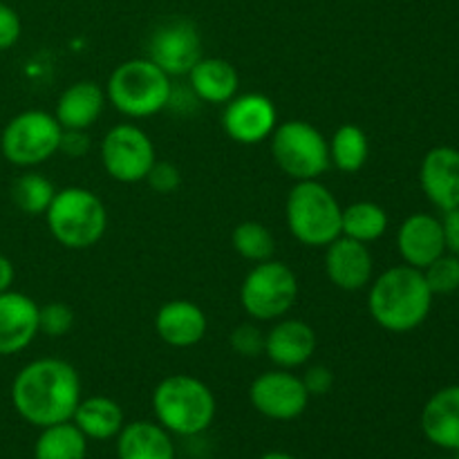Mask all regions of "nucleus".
Listing matches in <instances>:
<instances>
[{
  "label": "nucleus",
  "instance_id": "423d86ee",
  "mask_svg": "<svg viewBox=\"0 0 459 459\" xmlns=\"http://www.w3.org/2000/svg\"><path fill=\"white\" fill-rule=\"evenodd\" d=\"M343 206L321 179L296 182L285 200V222L296 242L325 249L341 236Z\"/></svg>",
  "mask_w": 459,
  "mask_h": 459
},
{
  "label": "nucleus",
  "instance_id": "20e7f679",
  "mask_svg": "<svg viewBox=\"0 0 459 459\" xmlns=\"http://www.w3.org/2000/svg\"><path fill=\"white\" fill-rule=\"evenodd\" d=\"M106 99L119 115L128 119H148L170 106L173 79L148 56L128 58L108 76Z\"/></svg>",
  "mask_w": 459,
  "mask_h": 459
},
{
  "label": "nucleus",
  "instance_id": "72a5a7b5",
  "mask_svg": "<svg viewBox=\"0 0 459 459\" xmlns=\"http://www.w3.org/2000/svg\"><path fill=\"white\" fill-rule=\"evenodd\" d=\"M22 21L12 4L0 0V52H7L21 40Z\"/></svg>",
  "mask_w": 459,
  "mask_h": 459
},
{
  "label": "nucleus",
  "instance_id": "7c9ffc66",
  "mask_svg": "<svg viewBox=\"0 0 459 459\" xmlns=\"http://www.w3.org/2000/svg\"><path fill=\"white\" fill-rule=\"evenodd\" d=\"M74 327V312L70 305L54 300V303L39 305V334L48 339H61L70 334Z\"/></svg>",
  "mask_w": 459,
  "mask_h": 459
},
{
  "label": "nucleus",
  "instance_id": "c9c22d12",
  "mask_svg": "<svg viewBox=\"0 0 459 459\" xmlns=\"http://www.w3.org/2000/svg\"><path fill=\"white\" fill-rule=\"evenodd\" d=\"M88 148H90L88 130H63L61 148H58V152L72 157V160H79V157H83L85 152H88Z\"/></svg>",
  "mask_w": 459,
  "mask_h": 459
},
{
  "label": "nucleus",
  "instance_id": "4c0bfd02",
  "mask_svg": "<svg viewBox=\"0 0 459 459\" xmlns=\"http://www.w3.org/2000/svg\"><path fill=\"white\" fill-rule=\"evenodd\" d=\"M13 278H16V269H13V263L7 258V255L0 254V294L12 290Z\"/></svg>",
  "mask_w": 459,
  "mask_h": 459
},
{
  "label": "nucleus",
  "instance_id": "f3484780",
  "mask_svg": "<svg viewBox=\"0 0 459 459\" xmlns=\"http://www.w3.org/2000/svg\"><path fill=\"white\" fill-rule=\"evenodd\" d=\"M420 184L435 209L451 211L459 206V151L453 146H435L420 166Z\"/></svg>",
  "mask_w": 459,
  "mask_h": 459
},
{
  "label": "nucleus",
  "instance_id": "5701e85b",
  "mask_svg": "<svg viewBox=\"0 0 459 459\" xmlns=\"http://www.w3.org/2000/svg\"><path fill=\"white\" fill-rule=\"evenodd\" d=\"M115 439L117 459H175L173 435L157 421H130Z\"/></svg>",
  "mask_w": 459,
  "mask_h": 459
},
{
  "label": "nucleus",
  "instance_id": "393cba45",
  "mask_svg": "<svg viewBox=\"0 0 459 459\" xmlns=\"http://www.w3.org/2000/svg\"><path fill=\"white\" fill-rule=\"evenodd\" d=\"M388 224L390 220L384 206L370 200H361L343 206L341 236L352 238V240L363 242V245H372V242L381 240L385 236Z\"/></svg>",
  "mask_w": 459,
  "mask_h": 459
},
{
  "label": "nucleus",
  "instance_id": "bb28decb",
  "mask_svg": "<svg viewBox=\"0 0 459 459\" xmlns=\"http://www.w3.org/2000/svg\"><path fill=\"white\" fill-rule=\"evenodd\" d=\"M330 164L341 173H359L370 160V139L357 124H343L330 139Z\"/></svg>",
  "mask_w": 459,
  "mask_h": 459
},
{
  "label": "nucleus",
  "instance_id": "aec40b11",
  "mask_svg": "<svg viewBox=\"0 0 459 459\" xmlns=\"http://www.w3.org/2000/svg\"><path fill=\"white\" fill-rule=\"evenodd\" d=\"M108 106L106 88L97 81H76L58 97L54 117L63 130H90Z\"/></svg>",
  "mask_w": 459,
  "mask_h": 459
},
{
  "label": "nucleus",
  "instance_id": "1a4fd4ad",
  "mask_svg": "<svg viewBox=\"0 0 459 459\" xmlns=\"http://www.w3.org/2000/svg\"><path fill=\"white\" fill-rule=\"evenodd\" d=\"M61 137L63 128L54 112L31 108L7 121L0 134V152L12 166L36 169L56 155Z\"/></svg>",
  "mask_w": 459,
  "mask_h": 459
},
{
  "label": "nucleus",
  "instance_id": "6e6552de",
  "mask_svg": "<svg viewBox=\"0 0 459 459\" xmlns=\"http://www.w3.org/2000/svg\"><path fill=\"white\" fill-rule=\"evenodd\" d=\"M269 151L278 169L294 182L321 179L332 166L327 137L316 126L303 119L278 124L269 137Z\"/></svg>",
  "mask_w": 459,
  "mask_h": 459
},
{
  "label": "nucleus",
  "instance_id": "4468645a",
  "mask_svg": "<svg viewBox=\"0 0 459 459\" xmlns=\"http://www.w3.org/2000/svg\"><path fill=\"white\" fill-rule=\"evenodd\" d=\"M325 273L336 290H366L375 278V255L370 245L339 236L325 247Z\"/></svg>",
  "mask_w": 459,
  "mask_h": 459
},
{
  "label": "nucleus",
  "instance_id": "7ed1b4c3",
  "mask_svg": "<svg viewBox=\"0 0 459 459\" xmlns=\"http://www.w3.org/2000/svg\"><path fill=\"white\" fill-rule=\"evenodd\" d=\"M155 421L175 437H195L211 429L218 402L209 385L193 375H169L152 390Z\"/></svg>",
  "mask_w": 459,
  "mask_h": 459
},
{
  "label": "nucleus",
  "instance_id": "9d476101",
  "mask_svg": "<svg viewBox=\"0 0 459 459\" xmlns=\"http://www.w3.org/2000/svg\"><path fill=\"white\" fill-rule=\"evenodd\" d=\"M155 161V143L142 126L124 121L112 126L101 139V166L115 182H143Z\"/></svg>",
  "mask_w": 459,
  "mask_h": 459
},
{
  "label": "nucleus",
  "instance_id": "ddd939ff",
  "mask_svg": "<svg viewBox=\"0 0 459 459\" xmlns=\"http://www.w3.org/2000/svg\"><path fill=\"white\" fill-rule=\"evenodd\" d=\"M278 124L281 121H278L276 103L260 92L236 94L231 101L224 103V133L242 146H258L269 142Z\"/></svg>",
  "mask_w": 459,
  "mask_h": 459
},
{
  "label": "nucleus",
  "instance_id": "ea45409f",
  "mask_svg": "<svg viewBox=\"0 0 459 459\" xmlns=\"http://www.w3.org/2000/svg\"><path fill=\"white\" fill-rule=\"evenodd\" d=\"M453 459H459V451H455V457H453Z\"/></svg>",
  "mask_w": 459,
  "mask_h": 459
},
{
  "label": "nucleus",
  "instance_id": "39448f33",
  "mask_svg": "<svg viewBox=\"0 0 459 459\" xmlns=\"http://www.w3.org/2000/svg\"><path fill=\"white\" fill-rule=\"evenodd\" d=\"M43 218L49 236L70 251L90 249L101 242L108 231L106 204L85 186L58 188Z\"/></svg>",
  "mask_w": 459,
  "mask_h": 459
},
{
  "label": "nucleus",
  "instance_id": "6ab92c4d",
  "mask_svg": "<svg viewBox=\"0 0 459 459\" xmlns=\"http://www.w3.org/2000/svg\"><path fill=\"white\" fill-rule=\"evenodd\" d=\"M397 251L403 264L426 269L433 260L446 254L442 220L430 213H412L397 231Z\"/></svg>",
  "mask_w": 459,
  "mask_h": 459
},
{
  "label": "nucleus",
  "instance_id": "dca6fc26",
  "mask_svg": "<svg viewBox=\"0 0 459 459\" xmlns=\"http://www.w3.org/2000/svg\"><path fill=\"white\" fill-rule=\"evenodd\" d=\"M39 336V303L22 291L0 294V357H13Z\"/></svg>",
  "mask_w": 459,
  "mask_h": 459
},
{
  "label": "nucleus",
  "instance_id": "b1692460",
  "mask_svg": "<svg viewBox=\"0 0 459 459\" xmlns=\"http://www.w3.org/2000/svg\"><path fill=\"white\" fill-rule=\"evenodd\" d=\"M72 421L88 439L108 442V439H115L121 433L126 424V415L124 408L115 399L92 394V397L81 399L74 415H72Z\"/></svg>",
  "mask_w": 459,
  "mask_h": 459
},
{
  "label": "nucleus",
  "instance_id": "0eeeda50",
  "mask_svg": "<svg viewBox=\"0 0 459 459\" xmlns=\"http://www.w3.org/2000/svg\"><path fill=\"white\" fill-rule=\"evenodd\" d=\"M299 294L300 285L294 269L272 258L247 272L240 285V305L251 321L273 323L294 309Z\"/></svg>",
  "mask_w": 459,
  "mask_h": 459
},
{
  "label": "nucleus",
  "instance_id": "58836bf2",
  "mask_svg": "<svg viewBox=\"0 0 459 459\" xmlns=\"http://www.w3.org/2000/svg\"><path fill=\"white\" fill-rule=\"evenodd\" d=\"M260 459H299V457L291 455V453H285V451H269V453H264Z\"/></svg>",
  "mask_w": 459,
  "mask_h": 459
},
{
  "label": "nucleus",
  "instance_id": "f8f14e48",
  "mask_svg": "<svg viewBox=\"0 0 459 459\" xmlns=\"http://www.w3.org/2000/svg\"><path fill=\"white\" fill-rule=\"evenodd\" d=\"M148 58L170 79L186 76L202 58V36L195 22L186 18H170L160 22L148 39Z\"/></svg>",
  "mask_w": 459,
  "mask_h": 459
},
{
  "label": "nucleus",
  "instance_id": "f704fd0d",
  "mask_svg": "<svg viewBox=\"0 0 459 459\" xmlns=\"http://www.w3.org/2000/svg\"><path fill=\"white\" fill-rule=\"evenodd\" d=\"M303 384L307 388L309 397H325L332 388H334V372L332 368L323 366V363H316V366H309L307 370L303 372Z\"/></svg>",
  "mask_w": 459,
  "mask_h": 459
},
{
  "label": "nucleus",
  "instance_id": "a211bd4d",
  "mask_svg": "<svg viewBox=\"0 0 459 459\" xmlns=\"http://www.w3.org/2000/svg\"><path fill=\"white\" fill-rule=\"evenodd\" d=\"M155 332L166 345L175 350H188L202 343L209 332V318L204 309L188 299L166 300L155 314Z\"/></svg>",
  "mask_w": 459,
  "mask_h": 459
},
{
  "label": "nucleus",
  "instance_id": "9b49d317",
  "mask_svg": "<svg viewBox=\"0 0 459 459\" xmlns=\"http://www.w3.org/2000/svg\"><path fill=\"white\" fill-rule=\"evenodd\" d=\"M309 393L294 370H273L255 377L249 385V402L258 415L272 421H294L307 411Z\"/></svg>",
  "mask_w": 459,
  "mask_h": 459
},
{
  "label": "nucleus",
  "instance_id": "a878e982",
  "mask_svg": "<svg viewBox=\"0 0 459 459\" xmlns=\"http://www.w3.org/2000/svg\"><path fill=\"white\" fill-rule=\"evenodd\" d=\"M90 439L74 426V421L45 426L34 444V459H85Z\"/></svg>",
  "mask_w": 459,
  "mask_h": 459
},
{
  "label": "nucleus",
  "instance_id": "2eb2a0df",
  "mask_svg": "<svg viewBox=\"0 0 459 459\" xmlns=\"http://www.w3.org/2000/svg\"><path fill=\"white\" fill-rule=\"evenodd\" d=\"M318 336L309 323L300 318H278L273 321L272 330L267 332L264 341V354L273 368L282 370H299L307 366L312 357L316 354Z\"/></svg>",
  "mask_w": 459,
  "mask_h": 459
},
{
  "label": "nucleus",
  "instance_id": "f03ea898",
  "mask_svg": "<svg viewBox=\"0 0 459 459\" xmlns=\"http://www.w3.org/2000/svg\"><path fill=\"white\" fill-rule=\"evenodd\" d=\"M433 291L421 269L397 264L368 285V312L385 332L406 334L424 325L433 309Z\"/></svg>",
  "mask_w": 459,
  "mask_h": 459
},
{
  "label": "nucleus",
  "instance_id": "f257e3e1",
  "mask_svg": "<svg viewBox=\"0 0 459 459\" xmlns=\"http://www.w3.org/2000/svg\"><path fill=\"white\" fill-rule=\"evenodd\" d=\"M81 399V377L65 359H34L25 363L12 381L13 411L36 429L70 421Z\"/></svg>",
  "mask_w": 459,
  "mask_h": 459
},
{
  "label": "nucleus",
  "instance_id": "c85d7f7f",
  "mask_svg": "<svg viewBox=\"0 0 459 459\" xmlns=\"http://www.w3.org/2000/svg\"><path fill=\"white\" fill-rule=\"evenodd\" d=\"M231 245L236 254L247 263H264L276 254V238L267 224L258 220H245L231 231Z\"/></svg>",
  "mask_w": 459,
  "mask_h": 459
},
{
  "label": "nucleus",
  "instance_id": "412c9836",
  "mask_svg": "<svg viewBox=\"0 0 459 459\" xmlns=\"http://www.w3.org/2000/svg\"><path fill=\"white\" fill-rule=\"evenodd\" d=\"M188 90L202 103L224 106L240 90V74L227 58L202 56L188 72Z\"/></svg>",
  "mask_w": 459,
  "mask_h": 459
},
{
  "label": "nucleus",
  "instance_id": "2f4dec72",
  "mask_svg": "<svg viewBox=\"0 0 459 459\" xmlns=\"http://www.w3.org/2000/svg\"><path fill=\"white\" fill-rule=\"evenodd\" d=\"M264 341H267V332L260 327L258 321H245L236 325L229 334V345L238 357L245 359H258L264 354Z\"/></svg>",
  "mask_w": 459,
  "mask_h": 459
},
{
  "label": "nucleus",
  "instance_id": "e433bc0d",
  "mask_svg": "<svg viewBox=\"0 0 459 459\" xmlns=\"http://www.w3.org/2000/svg\"><path fill=\"white\" fill-rule=\"evenodd\" d=\"M439 220H442L444 245H446V251L453 255H459V206L457 209L444 211V215Z\"/></svg>",
  "mask_w": 459,
  "mask_h": 459
},
{
  "label": "nucleus",
  "instance_id": "473e14b6",
  "mask_svg": "<svg viewBox=\"0 0 459 459\" xmlns=\"http://www.w3.org/2000/svg\"><path fill=\"white\" fill-rule=\"evenodd\" d=\"M143 182L151 186V191L160 193V195H170V193H175L182 186V173H179L178 166L170 164V161L157 160L155 164H152V169L148 170Z\"/></svg>",
  "mask_w": 459,
  "mask_h": 459
},
{
  "label": "nucleus",
  "instance_id": "c756f323",
  "mask_svg": "<svg viewBox=\"0 0 459 459\" xmlns=\"http://www.w3.org/2000/svg\"><path fill=\"white\" fill-rule=\"evenodd\" d=\"M424 272L426 282H429L433 296L437 294H453L459 290V255L442 254L437 260L429 264Z\"/></svg>",
  "mask_w": 459,
  "mask_h": 459
},
{
  "label": "nucleus",
  "instance_id": "cd10ccee",
  "mask_svg": "<svg viewBox=\"0 0 459 459\" xmlns=\"http://www.w3.org/2000/svg\"><path fill=\"white\" fill-rule=\"evenodd\" d=\"M58 188L49 178L34 169H27L25 173L18 175L12 184V202L21 213L25 215H45V211L52 204Z\"/></svg>",
  "mask_w": 459,
  "mask_h": 459
},
{
  "label": "nucleus",
  "instance_id": "4be33fe9",
  "mask_svg": "<svg viewBox=\"0 0 459 459\" xmlns=\"http://www.w3.org/2000/svg\"><path fill=\"white\" fill-rule=\"evenodd\" d=\"M421 430L437 448L459 451V385H446L426 402Z\"/></svg>",
  "mask_w": 459,
  "mask_h": 459
}]
</instances>
